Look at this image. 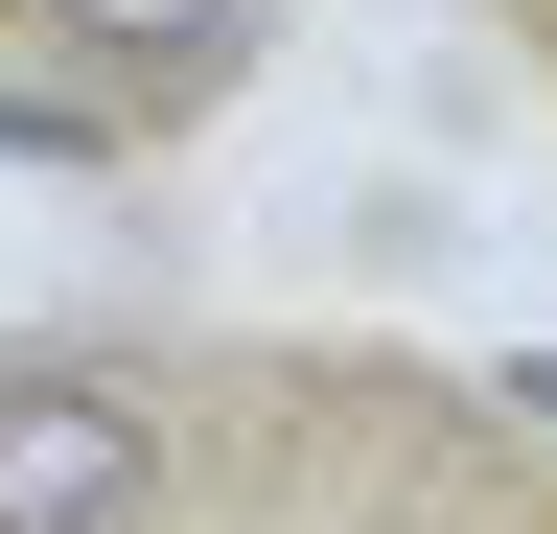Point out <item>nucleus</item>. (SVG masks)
Wrapping results in <instances>:
<instances>
[{"instance_id": "1", "label": "nucleus", "mask_w": 557, "mask_h": 534, "mask_svg": "<svg viewBox=\"0 0 557 534\" xmlns=\"http://www.w3.org/2000/svg\"><path fill=\"white\" fill-rule=\"evenodd\" d=\"M186 464V395L139 349H0V534H139Z\"/></svg>"}, {"instance_id": "2", "label": "nucleus", "mask_w": 557, "mask_h": 534, "mask_svg": "<svg viewBox=\"0 0 557 534\" xmlns=\"http://www.w3.org/2000/svg\"><path fill=\"white\" fill-rule=\"evenodd\" d=\"M0 47H70V94L116 116H186V94H233V47H256V0H0Z\"/></svg>"}, {"instance_id": "3", "label": "nucleus", "mask_w": 557, "mask_h": 534, "mask_svg": "<svg viewBox=\"0 0 557 534\" xmlns=\"http://www.w3.org/2000/svg\"><path fill=\"white\" fill-rule=\"evenodd\" d=\"M511 419H534V442H557V372H511Z\"/></svg>"}]
</instances>
